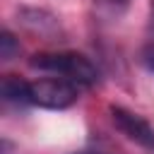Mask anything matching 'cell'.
<instances>
[{
    "instance_id": "cell-1",
    "label": "cell",
    "mask_w": 154,
    "mask_h": 154,
    "mask_svg": "<svg viewBox=\"0 0 154 154\" xmlns=\"http://www.w3.org/2000/svg\"><path fill=\"white\" fill-rule=\"evenodd\" d=\"M29 65L38 72H48V75H58L65 77L79 87H89L96 82L99 72L91 65L89 58H84L82 53L75 51H55V53H36L31 55Z\"/></svg>"
},
{
    "instance_id": "cell-2",
    "label": "cell",
    "mask_w": 154,
    "mask_h": 154,
    "mask_svg": "<svg viewBox=\"0 0 154 154\" xmlns=\"http://www.w3.org/2000/svg\"><path fill=\"white\" fill-rule=\"evenodd\" d=\"M29 96L34 106L63 111L79 99V84L65 77H41L36 82H29Z\"/></svg>"
},
{
    "instance_id": "cell-3",
    "label": "cell",
    "mask_w": 154,
    "mask_h": 154,
    "mask_svg": "<svg viewBox=\"0 0 154 154\" xmlns=\"http://www.w3.org/2000/svg\"><path fill=\"white\" fill-rule=\"evenodd\" d=\"M108 113H111L113 125H116L128 140H132L135 144H140V147L147 149V152H154V128H152L140 113H135V111H130V108H125V106H111Z\"/></svg>"
},
{
    "instance_id": "cell-4",
    "label": "cell",
    "mask_w": 154,
    "mask_h": 154,
    "mask_svg": "<svg viewBox=\"0 0 154 154\" xmlns=\"http://www.w3.org/2000/svg\"><path fill=\"white\" fill-rule=\"evenodd\" d=\"M0 91H2V99L10 101V103H19V106L31 103L29 82L22 79V77H17V75H5L2 77V84H0Z\"/></svg>"
},
{
    "instance_id": "cell-5",
    "label": "cell",
    "mask_w": 154,
    "mask_h": 154,
    "mask_svg": "<svg viewBox=\"0 0 154 154\" xmlns=\"http://www.w3.org/2000/svg\"><path fill=\"white\" fill-rule=\"evenodd\" d=\"M19 46H17V41H14V36L5 29L2 31V36H0V55L5 58V60H10L12 55H14V51H17Z\"/></svg>"
},
{
    "instance_id": "cell-6",
    "label": "cell",
    "mask_w": 154,
    "mask_h": 154,
    "mask_svg": "<svg viewBox=\"0 0 154 154\" xmlns=\"http://www.w3.org/2000/svg\"><path fill=\"white\" fill-rule=\"evenodd\" d=\"M142 63L147 65V70H149V72H154V43H152V46H147V48L142 51Z\"/></svg>"
},
{
    "instance_id": "cell-7",
    "label": "cell",
    "mask_w": 154,
    "mask_h": 154,
    "mask_svg": "<svg viewBox=\"0 0 154 154\" xmlns=\"http://www.w3.org/2000/svg\"><path fill=\"white\" fill-rule=\"evenodd\" d=\"M149 14H152V26H154V0H152V5H149Z\"/></svg>"
}]
</instances>
